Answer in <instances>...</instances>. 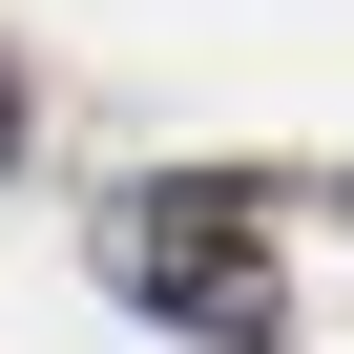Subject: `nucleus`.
I'll list each match as a JSON object with an SVG mask.
<instances>
[{
  "instance_id": "obj_2",
  "label": "nucleus",
  "mask_w": 354,
  "mask_h": 354,
  "mask_svg": "<svg viewBox=\"0 0 354 354\" xmlns=\"http://www.w3.org/2000/svg\"><path fill=\"white\" fill-rule=\"evenodd\" d=\"M0 167H21V63H0Z\"/></svg>"
},
{
  "instance_id": "obj_1",
  "label": "nucleus",
  "mask_w": 354,
  "mask_h": 354,
  "mask_svg": "<svg viewBox=\"0 0 354 354\" xmlns=\"http://www.w3.org/2000/svg\"><path fill=\"white\" fill-rule=\"evenodd\" d=\"M104 292L167 313L188 354H271V230H250V188H209V167L125 188V209H104Z\"/></svg>"
}]
</instances>
